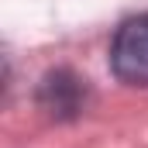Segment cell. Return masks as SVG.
<instances>
[{"label": "cell", "instance_id": "6da1fadb", "mask_svg": "<svg viewBox=\"0 0 148 148\" xmlns=\"http://www.w3.org/2000/svg\"><path fill=\"white\" fill-rule=\"evenodd\" d=\"M110 66L121 83L127 86H148V14L131 17L110 48Z\"/></svg>", "mask_w": 148, "mask_h": 148}, {"label": "cell", "instance_id": "7a4b0ae2", "mask_svg": "<svg viewBox=\"0 0 148 148\" xmlns=\"http://www.w3.org/2000/svg\"><path fill=\"white\" fill-rule=\"evenodd\" d=\"M38 103L52 117H76L86 103V79H79L69 69L48 73L38 86Z\"/></svg>", "mask_w": 148, "mask_h": 148}]
</instances>
